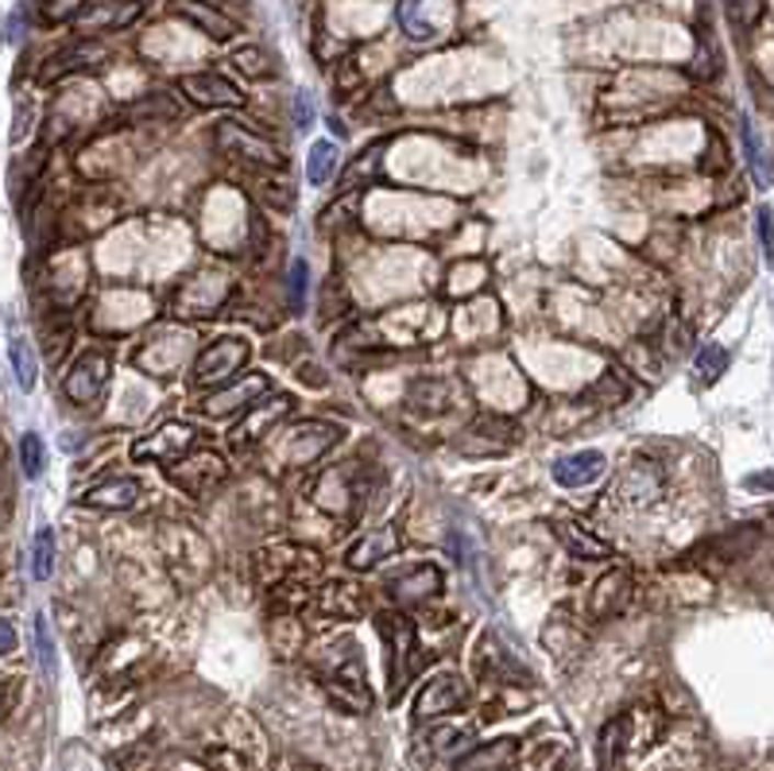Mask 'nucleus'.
<instances>
[{"label": "nucleus", "instance_id": "obj_42", "mask_svg": "<svg viewBox=\"0 0 774 771\" xmlns=\"http://www.w3.org/2000/svg\"><path fill=\"white\" fill-rule=\"evenodd\" d=\"M484 279H489V271H484V264H457L453 268V283H449V291H464V288H481Z\"/></svg>", "mask_w": 774, "mask_h": 771}, {"label": "nucleus", "instance_id": "obj_6", "mask_svg": "<svg viewBox=\"0 0 774 771\" xmlns=\"http://www.w3.org/2000/svg\"><path fill=\"white\" fill-rule=\"evenodd\" d=\"M101 58H105V47H101L98 40H74V43L51 51V55L43 58V66L35 70V82H40V86H55V82H63V78H70V75L93 70Z\"/></svg>", "mask_w": 774, "mask_h": 771}, {"label": "nucleus", "instance_id": "obj_34", "mask_svg": "<svg viewBox=\"0 0 774 771\" xmlns=\"http://www.w3.org/2000/svg\"><path fill=\"white\" fill-rule=\"evenodd\" d=\"M395 20H400L407 40H415V43L434 40V27L423 20V0H400V4H395Z\"/></svg>", "mask_w": 774, "mask_h": 771}, {"label": "nucleus", "instance_id": "obj_7", "mask_svg": "<svg viewBox=\"0 0 774 771\" xmlns=\"http://www.w3.org/2000/svg\"><path fill=\"white\" fill-rule=\"evenodd\" d=\"M109 372H113V361H109L105 354H98V349H93V354H82L70 369H66L63 395L70 403H78V407H86V403H93L101 392H105Z\"/></svg>", "mask_w": 774, "mask_h": 771}, {"label": "nucleus", "instance_id": "obj_17", "mask_svg": "<svg viewBox=\"0 0 774 771\" xmlns=\"http://www.w3.org/2000/svg\"><path fill=\"white\" fill-rule=\"evenodd\" d=\"M515 760H519V740L500 737V740H489V745H476V748H469V752H461L453 760V771H507Z\"/></svg>", "mask_w": 774, "mask_h": 771}, {"label": "nucleus", "instance_id": "obj_33", "mask_svg": "<svg viewBox=\"0 0 774 771\" xmlns=\"http://www.w3.org/2000/svg\"><path fill=\"white\" fill-rule=\"evenodd\" d=\"M32 633H35V659H40V671L47 674V679H55L58 648H55V636H51V624H47V616H43V613H35Z\"/></svg>", "mask_w": 774, "mask_h": 771}, {"label": "nucleus", "instance_id": "obj_26", "mask_svg": "<svg viewBox=\"0 0 774 771\" xmlns=\"http://www.w3.org/2000/svg\"><path fill=\"white\" fill-rule=\"evenodd\" d=\"M725 372H728V349L725 345H717V342L702 345V354L693 357V384L709 388V384H717Z\"/></svg>", "mask_w": 774, "mask_h": 771}, {"label": "nucleus", "instance_id": "obj_29", "mask_svg": "<svg viewBox=\"0 0 774 771\" xmlns=\"http://www.w3.org/2000/svg\"><path fill=\"white\" fill-rule=\"evenodd\" d=\"M624 740H628V722L616 717L601 729V740H596V756H601V771H616L619 756H624Z\"/></svg>", "mask_w": 774, "mask_h": 771}, {"label": "nucleus", "instance_id": "obj_36", "mask_svg": "<svg viewBox=\"0 0 774 771\" xmlns=\"http://www.w3.org/2000/svg\"><path fill=\"white\" fill-rule=\"evenodd\" d=\"M306 299H310V264L302 256H294L291 268H287V306L302 311Z\"/></svg>", "mask_w": 774, "mask_h": 771}, {"label": "nucleus", "instance_id": "obj_46", "mask_svg": "<svg viewBox=\"0 0 774 771\" xmlns=\"http://www.w3.org/2000/svg\"><path fill=\"white\" fill-rule=\"evenodd\" d=\"M12 651H16V628L0 616V656H12Z\"/></svg>", "mask_w": 774, "mask_h": 771}, {"label": "nucleus", "instance_id": "obj_14", "mask_svg": "<svg viewBox=\"0 0 774 771\" xmlns=\"http://www.w3.org/2000/svg\"><path fill=\"white\" fill-rule=\"evenodd\" d=\"M139 0H86V9L78 12V24L86 27V32H121V27H128L132 20L139 16Z\"/></svg>", "mask_w": 774, "mask_h": 771}, {"label": "nucleus", "instance_id": "obj_30", "mask_svg": "<svg viewBox=\"0 0 774 771\" xmlns=\"http://www.w3.org/2000/svg\"><path fill=\"white\" fill-rule=\"evenodd\" d=\"M55 527H40L32 539V578L35 582H47L55 574Z\"/></svg>", "mask_w": 774, "mask_h": 771}, {"label": "nucleus", "instance_id": "obj_44", "mask_svg": "<svg viewBox=\"0 0 774 771\" xmlns=\"http://www.w3.org/2000/svg\"><path fill=\"white\" fill-rule=\"evenodd\" d=\"M35 113H32V101H20L16 105V121H12V144H24L27 128H32Z\"/></svg>", "mask_w": 774, "mask_h": 771}, {"label": "nucleus", "instance_id": "obj_5", "mask_svg": "<svg viewBox=\"0 0 774 771\" xmlns=\"http://www.w3.org/2000/svg\"><path fill=\"white\" fill-rule=\"evenodd\" d=\"M380 633L388 644V671H392V694H400L403 682L415 674L418 656H415V628H411L407 616L400 613H383L380 616Z\"/></svg>", "mask_w": 774, "mask_h": 771}, {"label": "nucleus", "instance_id": "obj_16", "mask_svg": "<svg viewBox=\"0 0 774 771\" xmlns=\"http://www.w3.org/2000/svg\"><path fill=\"white\" fill-rule=\"evenodd\" d=\"M604 469H608V458H604L601 450H581V454L558 458L554 466H550V477H554V484H562V489H585Z\"/></svg>", "mask_w": 774, "mask_h": 771}, {"label": "nucleus", "instance_id": "obj_35", "mask_svg": "<svg viewBox=\"0 0 774 771\" xmlns=\"http://www.w3.org/2000/svg\"><path fill=\"white\" fill-rule=\"evenodd\" d=\"M20 469H24L27 481H40L43 469H47V443H43L35 431H27V435L20 438Z\"/></svg>", "mask_w": 774, "mask_h": 771}, {"label": "nucleus", "instance_id": "obj_13", "mask_svg": "<svg viewBox=\"0 0 774 771\" xmlns=\"http://www.w3.org/2000/svg\"><path fill=\"white\" fill-rule=\"evenodd\" d=\"M171 12L179 20H187L190 27H198V32H205L210 40L217 43H228L233 35L240 32V24L233 16H225V12L217 9V4H210V0H175Z\"/></svg>", "mask_w": 774, "mask_h": 771}, {"label": "nucleus", "instance_id": "obj_1", "mask_svg": "<svg viewBox=\"0 0 774 771\" xmlns=\"http://www.w3.org/2000/svg\"><path fill=\"white\" fill-rule=\"evenodd\" d=\"M217 144L225 156H233L237 164L253 167V171H283L287 156L271 144L268 136L253 132L248 124L240 121H221L217 124Z\"/></svg>", "mask_w": 774, "mask_h": 771}, {"label": "nucleus", "instance_id": "obj_8", "mask_svg": "<svg viewBox=\"0 0 774 771\" xmlns=\"http://www.w3.org/2000/svg\"><path fill=\"white\" fill-rule=\"evenodd\" d=\"M441 590H446V574H441L438 567H430V562H423V567H411V570H400V574L388 582V593H392V601H395V605H403V608L430 605V601L441 597Z\"/></svg>", "mask_w": 774, "mask_h": 771}, {"label": "nucleus", "instance_id": "obj_28", "mask_svg": "<svg viewBox=\"0 0 774 771\" xmlns=\"http://www.w3.org/2000/svg\"><path fill=\"white\" fill-rule=\"evenodd\" d=\"M256 198H260V205H268V210H279V214H291V210H294V190H291V182H287L279 171L260 175V182H256Z\"/></svg>", "mask_w": 774, "mask_h": 771}, {"label": "nucleus", "instance_id": "obj_19", "mask_svg": "<svg viewBox=\"0 0 774 771\" xmlns=\"http://www.w3.org/2000/svg\"><path fill=\"white\" fill-rule=\"evenodd\" d=\"M86 509L93 512H128L139 504V484L132 477H109V481H98L90 493L82 496Z\"/></svg>", "mask_w": 774, "mask_h": 771}, {"label": "nucleus", "instance_id": "obj_4", "mask_svg": "<svg viewBox=\"0 0 774 771\" xmlns=\"http://www.w3.org/2000/svg\"><path fill=\"white\" fill-rule=\"evenodd\" d=\"M225 458H221L217 450H190L182 454L179 461H171L167 466V477H171V484H179L182 493L190 496H205L210 489H217L221 481H225Z\"/></svg>", "mask_w": 774, "mask_h": 771}, {"label": "nucleus", "instance_id": "obj_43", "mask_svg": "<svg viewBox=\"0 0 774 771\" xmlns=\"http://www.w3.org/2000/svg\"><path fill=\"white\" fill-rule=\"evenodd\" d=\"M314 124V93L294 90V128H310Z\"/></svg>", "mask_w": 774, "mask_h": 771}, {"label": "nucleus", "instance_id": "obj_27", "mask_svg": "<svg viewBox=\"0 0 774 771\" xmlns=\"http://www.w3.org/2000/svg\"><path fill=\"white\" fill-rule=\"evenodd\" d=\"M624 400H631V380L624 369H608L593 384V392H588V403H593V407H619Z\"/></svg>", "mask_w": 774, "mask_h": 771}, {"label": "nucleus", "instance_id": "obj_45", "mask_svg": "<svg viewBox=\"0 0 774 771\" xmlns=\"http://www.w3.org/2000/svg\"><path fill=\"white\" fill-rule=\"evenodd\" d=\"M755 225H759V245H763V253L771 256V205H759Z\"/></svg>", "mask_w": 774, "mask_h": 771}, {"label": "nucleus", "instance_id": "obj_40", "mask_svg": "<svg viewBox=\"0 0 774 771\" xmlns=\"http://www.w3.org/2000/svg\"><path fill=\"white\" fill-rule=\"evenodd\" d=\"M469 740H473V733L469 729H434L430 748L438 756H457L461 748H469Z\"/></svg>", "mask_w": 774, "mask_h": 771}, {"label": "nucleus", "instance_id": "obj_18", "mask_svg": "<svg viewBox=\"0 0 774 771\" xmlns=\"http://www.w3.org/2000/svg\"><path fill=\"white\" fill-rule=\"evenodd\" d=\"M395 550H400V524H383V527H375V532H368L364 539L345 555V562H349V570H372V567H380L383 558H392Z\"/></svg>", "mask_w": 774, "mask_h": 771}, {"label": "nucleus", "instance_id": "obj_37", "mask_svg": "<svg viewBox=\"0 0 774 771\" xmlns=\"http://www.w3.org/2000/svg\"><path fill=\"white\" fill-rule=\"evenodd\" d=\"M40 342H43V357H47V361H58V357L66 354V345H70V319H66V314L51 319L47 326L40 329Z\"/></svg>", "mask_w": 774, "mask_h": 771}, {"label": "nucleus", "instance_id": "obj_38", "mask_svg": "<svg viewBox=\"0 0 774 771\" xmlns=\"http://www.w3.org/2000/svg\"><path fill=\"white\" fill-rule=\"evenodd\" d=\"M132 121H155V116H179V105H175L171 98H159V93H152V98L136 101V105L128 109Z\"/></svg>", "mask_w": 774, "mask_h": 771}, {"label": "nucleus", "instance_id": "obj_9", "mask_svg": "<svg viewBox=\"0 0 774 771\" xmlns=\"http://www.w3.org/2000/svg\"><path fill=\"white\" fill-rule=\"evenodd\" d=\"M179 90L198 109H245V93L228 82L225 75H213V70L179 78Z\"/></svg>", "mask_w": 774, "mask_h": 771}, {"label": "nucleus", "instance_id": "obj_24", "mask_svg": "<svg viewBox=\"0 0 774 771\" xmlns=\"http://www.w3.org/2000/svg\"><path fill=\"white\" fill-rule=\"evenodd\" d=\"M554 535H558V539H562L565 547H570L577 558H596V562H604V558L612 555V550L604 547V543L596 539V535H588L585 527L573 524V519H554Z\"/></svg>", "mask_w": 774, "mask_h": 771}, {"label": "nucleus", "instance_id": "obj_41", "mask_svg": "<svg viewBox=\"0 0 774 771\" xmlns=\"http://www.w3.org/2000/svg\"><path fill=\"white\" fill-rule=\"evenodd\" d=\"M380 156H383V144H372L368 152H360V156L349 164V171H345V187H357V182H364L368 179V167L380 164Z\"/></svg>", "mask_w": 774, "mask_h": 771}, {"label": "nucleus", "instance_id": "obj_48", "mask_svg": "<svg viewBox=\"0 0 774 771\" xmlns=\"http://www.w3.org/2000/svg\"><path fill=\"white\" fill-rule=\"evenodd\" d=\"M329 128H334V132H337V136H345V132H349V128H345V124H341V121H337V116H329Z\"/></svg>", "mask_w": 774, "mask_h": 771}, {"label": "nucleus", "instance_id": "obj_32", "mask_svg": "<svg viewBox=\"0 0 774 771\" xmlns=\"http://www.w3.org/2000/svg\"><path fill=\"white\" fill-rule=\"evenodd\" d=\"M318 605L326 608V613H357L360 608V590L352 582H326L318 593Z\"/></svg>", "mask_w": 774, "mask_h": 771}, {"label": "nucleus", "instance_id": "obj_15", "mask_svg": "<svg viewBox=\"0 0 774 771\" xmlns=\"http://www.w3.org/2000/svg\"><path fill=\"white\" fill-rule=\"evenodd\" d=\"M287 411H291V395H268V400H260L256 407L245 411V423L233 431L228 443L233 446H256L271 427H276V418H283Z\"/></svg>", "mask_w": 774, "mask_h": 771}, {"label": "nucleus", "instance_id": "obj_25", "mask_svg": "<svg viewBox=\"0 0 774 771\" xmlns=\"http://www.w3.org/2000/svg\"><path fill=\"white\" fill-rule=\"evenodd\" d=\"M9 361H12V372H16V384L24 392H32L40 384V357H35V345L27 337L12 334L9 337Z\"/></svg>", "mask_w": 774, "mask_h": 771}, {"label": "nucleus", "instance_id": "obj_10", "mask_svg": "<svg viewBox=\"0 0 774 771\" xmlns=\"http://www.w3.org/2000/svg\"><path fill=\"white\" fill-rule=\"evenodd\" d=\"M341 438H345L341 427H334V423H322V418H310V423H299V427H291V438H287V454H291L294 466H306V461H318L322 454L334 450Z\"/></svg>", "mask_w": 774, "mask_h": 771}, {"label": "nucleus", "instance_id": "obj_2", "mask_svg": "<svg viewBox=\"0 0 774 771\" xmlns=\"http://www.w3.org/2000/svg\"><path fill=\"white\" fill-rule=\"evenodd\" d=\"M248 354H253V345H248L245 337H221V342L205 345L202 354L194 357V365H190V372H187V384L190 388L221 384V380H228L248 361Z\"/></svg>", "mask_w": 774, "mask_h": 771}, {"label": "nucleus", "instance_id": "obj_3", "mask_svg": "<svg viewBox=\"0 0 774 771\" xmlns=\"http://www.w3.org/2000/svg\"><path fill=\"white\" fill-rule=\"evenodd\" d=\"M198 443V427L194 423H182V418H167L155 431H147L144 438L132 443V458L139 461H159V466H171L182 454H190V446Z\"/></svg>", "mask_w": 774, "mask_h": 771}, {"label": "nucleus", "instance_id": "obj_23", "mask_svg": "<svg viewBox=\"0 0 774 771\" xmlns=\"http://www.w3.org/2000/svg\"><path fill=\"white\" fill-rule=\"evenodd\" d=\"M337 164H341V156H337L334 139H314L306 152V182L310 187H326V182H334Z\"/></svg>", "mask_w": 774, "mask_h": 771}, {"label": "nucleus", "instance_id": "obj_21", "mask_svg": "<svg viewBox=\"0 0 774 771\" xmlns=\"http://www.w3.org/2000/svg\"><path fill=\"white\" fill-rule=\"evenodd\" d=\"M515 443V427L512 418H496V415H484L481 423L473 427V435L464 438V450H484V454H496L504 446Z\"/></svg>", "mask_w": 774, "mask_h": 771}, {"label": "nucleus", "instance_id": "obj_20", "mask_svg": "<svg viewBox=\"0 0 774 771\" xmlns=\"http://www.w3.org/2000/svg\"><path fill=\"white\" fill-rule=\"evenodd\" d=\"M628 597H631V574L628 570H608V574L593 585L588 605H593L596 616H612V613H619V608L628 605Z\"/></svg>", "mask_w": 774, "mask_h": 771}, {"label": "nucleus", "instance_id": "obj_31", "mask_svg": "<svg viewBox=\"0 0 774 771\" xmlns=\"http://www.w3.org/2000/svg\"><path fill=\"white\" fill-rule=\"evenodd\" d=\"M233 66H237L240 75H248L253 82H260V78H271L276 75V63H271V55L263 47H256V43H248V47H237L233 51Z\"/></svg>", "mask_w": 774, "mask_h": 771}, {"label": "nucleus", "instance_id": "obj_12", "mask_svg": "<svg viewBox=\"0 0 774 771\" xmlns=\"http://www.w3.org/2000/svg\"><path fill=\"white\" fill-rule=\"evenodd\" d=\"M268 395H271V380L263 377V372H253V377L237 380V384L225 388V392L210 395V400L202 403V411L205 415H213V418H225V415H233V411L256 407V403L268 400Z\"/></svg>", "mask_w": 774, "mask_h": 771}, {"label": "nucleus", "instance_id": "obj_22", "mask_svg": "<svg viewBox=\"0 0 774 771\" xmlns=\"http://www.w3.org/2000/svg\"><path fill=\"white\" fill-rule=\"evenodd\" d=\"M619 493L628 496V501H651V496H659V469L647 458H636L619 473Z\"/></svg>", "mask_w": 774, "mask_h": 771}, {"label": "nucleus", "instance_id": "obj_39", "mask_svg": "<svg viewBox=\"0 0 774 771\" xmlns=\"http://www.w3.org/2000/svg\"><path fill=\"white\" fill-rule=\"evenodd\" d=\"M86 9V0H40V20L43 24H63V20H74Z\"/></svg>", "mask_w": 774, "mask_h": 771}, {"label": "nucleus", "instance_id": "obj_47", "mask_svg": "<svg viewBox=\"0 0 774 771\" xmlns=\"http://www.w3.org/2000/svg\"><path fill=\"white\" fill-rule=\"evenodd\" d=\"M20 35H24V9L12 12L9 27H4V40H9V43H20Z\"/></svg>", "mask_w": 774, "mask_h": 771}, {"label": "nucleus", "instance_id": "obj_11", "mask_svg": "<svg viewBox=\"0 0 774 771\" xmlns=\"http://www.w3.org/2000/svg\"><path fill=\"white\" fill-rule=\"evenodd\" d=\"M469 702V686L457 674H438L434 682H426L423 694L415 702V722H430V717H446L453 709H461Z\"/></svg>", "mask_w": 774, "mask_h": 771}]
</instances>
